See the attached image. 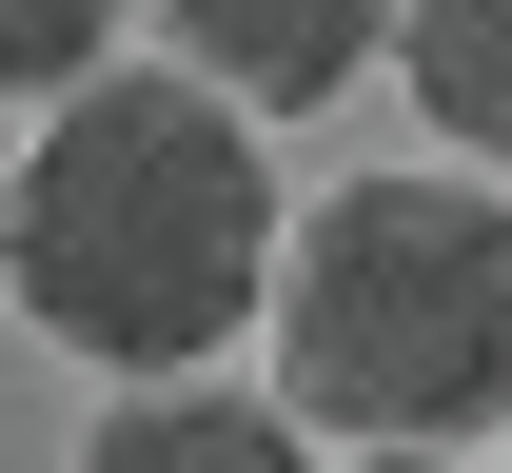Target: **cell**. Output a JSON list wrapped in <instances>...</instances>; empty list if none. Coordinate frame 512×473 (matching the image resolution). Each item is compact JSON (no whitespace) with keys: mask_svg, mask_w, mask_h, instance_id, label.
I'll use <instances>...</instances> for the list:
<instances>
[{"mask_svg":"<svg viewBox=\"0 0 512 473\" xmlns=\"http://www.w3.org/2000/svg\"><path fill=\"white\" fill-rule=\"evenodd\" d=\"M394 473H434V454H394Z\"/></svg>","mask_w":512,"mask_h":473,"instance_id":"52a82bcc","label":"cell"},{"mask_svg":"<svg viewBox=\"0 0 512 473\" xmlns=\"http://www.w3.org/2000/svg\"><path fill=\"white\" fill-rule=\"evenodd\" d=\"M0 276L60 355H99L119 395L197 375L217 336L276 316V178H256V119L217 79H79L20 198H0Z\"/></svg>","mask_w":512,"mask_h":473,"instance_id":"6da1fadb","label":"cell"},{"mask_svg":"<svg viewBox=\"0 0 512 473\" xmlns=\"http://www.w3.org/2000/svg\"><path fill=\"white\" fill-rule=\"evenodd\" d=\"M394 60H414V99H434V138H473V158H512V0H394Z\"/></svg>","mask_w":512,"mask_h":473,"instance_id":"5b68a950","label":"cell"},{"mask_svg":"<svg viewBox=\"0 0 512 473\" xmlns=\"http://www.w3.org/2000/svg\"><path fill=\"white\" fill-rule=\"evenodd\" d=\"M178 20V79H217V99H335V79L394 40V0H158Z\"/></svg>","mask_w":512,"mask_h":473,"instance_id":"3957f363","label":"cell"},{"mask_svg":"<svg viewBox=\"0 0 512 473\" xmlns=\"http://www.w3.org/2000/svg\"><path fill=\"white\" fill-rule=\"evenodd\" d=\"M119 40V0H0V99H79Z\"/></svg>","mask_w":512,"mask_h":473,"instance_id":"8992f818","label":"cell"},{"mask_svg":"<svg viewBox=\"0 0 512 473\" xmlns=\"http://www.w3.org/2000/svg\"><path fill=\"white\" fill-rule=\"evenodd\" d=\"M79 473H296V414H276V395H197V375H158V395H119L99 434H79Z\"/></svg>","mask_w":512,"mask_h":473,"instance_id":"277c9868","label":"cell"},{"mask_svg":"<svg viewBox=\"0 0 512 473\" xmlns=\"http://www.w3.org/2000/svg\"><path fill=\"white\" fill-rule=\"evenodd\" d=\"M276 395L375 434V454H453L512 395V217L473 178H335L316 237H276Z\"/></svg>","mask_w":512,"mask_h":473,"instance_id":"7a4b0ae2","label":"cell"}]
</instances>
